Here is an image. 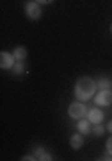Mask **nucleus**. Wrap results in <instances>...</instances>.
Instances as JSON below:
<instances>
[{
    "label": "nucleus",
    "mask_w": 112,
    "mask_h": 161,
    "mask_svg": "<svg viewBox=\"0 0 112 161\" xmlns=\"http://www.w3.org/2000/svg\"><path fill=\"white\" fill-rule=\"evenodd\" d=\"M94 90H96L94 80L89 79V77H82V79H79V82H77L75 95H77V98H79V100H87L89 97H93Z\"/></svg>",
    "instance_id": "obj_1"
},
{
    "label": "nucleus",
    "mask_w": 112,
    "mask_h": 161,
    "mask_svg": "<svg viewBox=\"0 0 112 161\" xmlns=\"http://www.w3.org/2000/svg\"><path fill=\"white\" fill-rule=\"evenodd\" d=\"M25 13L30 20H39L41 18V7L38 2H27L25 4Z\"/></svg>",
    "instance_id": "obj_2"
},
{
    "label": "nucleus",
    "mask_w": 112,
    "mask_h": 161,
    "mask_svg": "<svg viewBox=\"0 0 112 161\" xmlns=\"http://www.w3.org/2000/svg\"><path fill=\"white\" fill-rule=\"evenodd\" d=\"M82 115H85V106L82 102H75L69 106V116L71 118H82Z\"/></svg>",
    "instance_id": "obj_3"
},
{
    "label": "nucleus",
    "mask_w": 112,
    "mask_h": 161,
    "mask_svg": "<svg viewBox=\"0 0 112 161\" xmlns=\"http://www.w3.org/2000/svg\"><path fill=\"white\" fill-rule=\"evenodd\" d=\"M14 59H16L14 56H11V54H7V52H2V54H0V66H2L4 70L13 68V66H14V63H16Z\"/></svg>",
    "instance_id": "obj_4"
},
{
    "label": "nucleus",
    "mask_w": 112,
    "mask_h": 161,
    "mask_svg": "<svg viewBox=\"0 0 112 161\" xmlns=\"http://www.w3.org/2000/svg\"><path fill=\"white\" fill-rule=\"evenodd\" d=\"M96 104H98V106H110L112 104V92L110 90H103V92L96 97Z\"/></svg>",
    "instance_id": "obj_5"
},
{
    "label": "nucleus",
    "mask_w": 112,
    "mask_h": 161,
    "mask_svg": "<svg viewBox=\"0 0 112 161\" xmlns=\"http://www.w3.org/2000/svg\"><path fill=\"white\" fill-rule=\"evenodd\" d=\"M87 120H89L91 124H100V122L103 120V113H101L100 109H91L89 115H87Z\"/></svg>",
    "instance_id": "obj_6"
},
{
    "label": "nucleus",
    "mask_w": 112,
    "mask_h": 161,
    "mask_svg": "<svg viewBox=\"0 0 112 161\" xmlns=\"http://www.w3.org/2000/svg\"><path fill=\"white\" fill-rule=\"evenodd\" d=\"M13 56H14L18 61H23V59L27 58V50H25L23 47H18V48H14V54H13Z\"/></svg>",
    "instance_id": "obj_7"
},
{
    "label": "nucleus",
    "mask_w": 112,
    "mask_h": 161,
    "mask_svg": "<svg viewBox=\"0 0 112 161\" xmlns=\"http://www.w3.org/2000/svg\"><path fill=\"white\" fill-rule=\"evenodd\" d=\"M82 143H84V142H82V136H80V134H73L71 136V147L73 149H82Z\"/></svg>",
    "instance_id": "obj_8"
},
{
    "label": "nucleus",
    "mask_w": 112,
    "mask_h": 161,
    "mask_svg": "<svg viewBox=\"0 0 112 161\" xmlns=\"http://www.w3.org/2000/svg\"><path fill=\"white\" fill-rule=\"evenodd\" d=\"M77 129L80 131V134H87L89 132V120H80Z\"/></svg>",
    "instance_id": "obj_9"
},
{
    "label": "nucleus",
    "mask_w": 112,
    "mask_h": 161,
    "mask_svg": "<svg viewBox=\"0 0 112 161\" xmlns=\"http://www.w3.org/2000/svg\"><path fill=\"white\" fill-rule=\"evenodd\" d=\"M93 131H94L96 136H101V134H103V131H105V127L101 125V124H94V129H93Z\"/></svg>",
    "instance_id": "obj_10"
},
{
    "label": "nucleus",
    "mask_w": 112,
    "mask_h": 161,
    "mask_svg": "<svg viewBox=\"0 0 112 161\" xmlns=\"http://www.w3.org/2000/svg\"><path fill=\"white\" fill-rule=\"evenodd\" d=\"M13 70H14L16 74H22V72H23V63H22V61H16L14 66H13Z\"/></svg>",
    "instance_id": "obj_11"
},
{
    "label": "nucleus",
    "mask_w": 112,
    "mask_h": 161,
    "mask_svg": "<svg viewBox=\"0 0 112 161\" xmlns=\"http://www.w3.org/2000/svg\"><path fill=\"white\" fill-rule=\"evenodd\" d=\"M109 86H110V80H109V79H103V80L100 82V88H101V90H109Z\"/></svg>",
    "instance_id": "obj_12"
},
{
    "label": "nucleus",
    "mask_w": 112,
    "mask_h": 161,
    "mask_svg": "<svg viewBox=\"0 0 112 161\" xmlns=\"http://www.w3.org/2000/svg\"><path fill=\"white\" fill-rule=\"evenodd\" d=\"M45 154V150L41 149V147H38V149H36V156H39V159H41V156Z\"/></svg>",
    "instance_id": "obj_13"
},
{
    "label": "nucleus",
    "mask_w": 112,
    "mask_h": 161,
    "mask_svg": "<svg viewBox=\"0 0 112 161\" xmlns=\"http://www.w3.org/2000/svg\"><path fill=\"white\" fill-rule=\"evenodd\" d=\"M41 159H43V161H50V159H53V158H52L50 154H43V156H41Z\"/></svg>",
    "instance_id": "obj_14"
},
{
    "label": "nucleus",
    "mask_w": 112,
    "mask_h": 161,
    "mask_svg": "<svg viewBox=\"0 0 112 161\" xmlns=\"http://www.w3.org/2000/svg\"><path fill=\"white\" fill-rule=\"evenodd\" d=\"M107 149H109V152L112 154V136H110V140L107 142Z\"/></svg>",
    "instance_id": "obj_15"
},
{
    "label": "nucleus",
    "mask_w": 112,
    "mask_h": 161,
    "mask_svg": "<svg viewBox=\"0 0 112 161\" xmlns=\"http://www.w3.org/2000/svg\"><path fill=\"white\" fill-rule=\"evenodd\" d=\"M23 161H32V159H36V158H34V156H25V158H22Z\"/></svg>",
    "instance_id": "obj_16"
},
{
    "label": "nucleus",
    "mask_w": 112,
    "mask_h": 161,
    "mask_svg": "<svg viewBox=\"0 0 112 161\" xmlns=\"http://www.w3.org/2000/svg\"><path fill=\"white\" fill-rule=\"evenodd\" d=\"M50 2H53V0H39L38 4H50Z\"/></svg>",
    "instance_id": "obj_17"
},
{
    "label": "nucleus",
    "mask_w": 112,
    "mask_h": 161,
    "mask_svg": "<svg viewBox=\"0 0 112 161\" xmlns=\"http://www.w3.org/2000/svg\"><path fill=\"white\" fill-rule=\"evenodd\" d=\"M107 129H109V131H110V132H112V120H110V122H109V127H107Z\"/></svg>",
    "instance_id": "obj_18"
}]
</instances>
